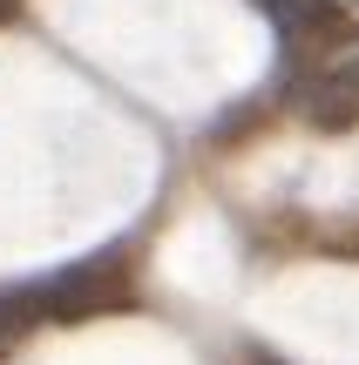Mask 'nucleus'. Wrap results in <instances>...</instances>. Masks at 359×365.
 <instances>
[{
  "instance_id": "obj_1",
  "label": "nucleus",
  "mask_w": 359,
  "mask_h": 365,
  "mask_svg": "<svg viewBox=\"0 0 359 365\" xmlns=\"http://www.w3.org/2000/svg\"><path fill=\"white\" fill-rule=\"evenodd\" d=\"M298 108H305V122H319V129H353L359 122V48H346L339 61H325L319 75L305 81Z\"/></svg>"
}]
</instances>
